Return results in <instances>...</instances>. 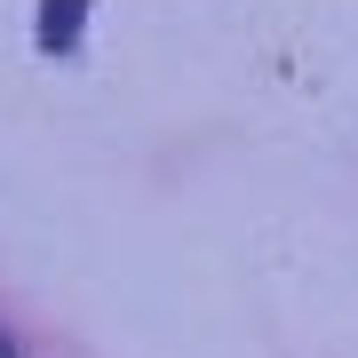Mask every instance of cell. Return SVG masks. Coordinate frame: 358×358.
<instances>
[{
	"label": "cell",
	"instance_id": "6da1fadb",
	"mask_svg": "<svg viewBox=\"0 0 358 358\" xmlns=\"http://www.w3.org/2000/svg\"><path fill=\"white\" fill-rule=\"evenodd\" d=\"M80 8H88V0H40V40H48V48H72Z\"/></svg>",
	"mask_w": 358,
	"mask_h": 358
}]
</instances>
